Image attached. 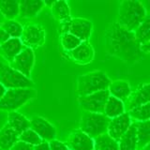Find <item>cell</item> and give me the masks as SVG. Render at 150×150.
Listing matches in <instances>:
<instances>
[{"label": "cell", "mask_w": 150, "mask_h": 150, "mask_svg": "<svg viewBox=\"0 0 150 150\" xmlns=\"http://www.w3.org/2000/svg\"><path fill=\"white\" fill-rule=\"evenodd\" d=\"M105 45L108 54L129 64L136 62L142 56L141 44L135 33L127 30L118 22H114L108 27L105 35Z\"/></svg>", "instance_id": "6da1fadb"}, {"label": "cell", "mask_w": 150, "mask_h": 150, "mask_svg": "<svg viewBox=\"0 0 150 150\" xmlns=\"http://www.w3.org/2000/svg\"><path fill=\"white\" fill-rule=\"evenodd\" d=\"M146 16V11L140 1L127 0L119 5L118 23L130 32H135Z\"/></svg>", "instance_id": "7a4b0ae2"}, {"label": "cell", "mask_w": 150, "mask_h": 150, "mask_svg": "<svg viewBox=\"0 0 150 150\" xmlns=\"http://www.w3.org/2000/svg\"><path fill=\"white\" fill-rule=\"evenodd\" d=\"M111 83V80L104 72L95 70L78 78L77 92L80 97L88 96L98 91L108 90Z\"/></svg>", "instance_id": "3957f363"}, {"label": "cell", "mask_w": 150, "mask_h": 150, "mask_svg": "<svg viewBox=\"0 0 150 150\" xmlns=\"http://www.w3.org/2000/svg\"><path fill=\"white\" fill-rule=\"evenodd\" d=\"M110 120L104 114L86 112L82 116L80 129L92 139H97L107 133Z\"/></svg>", "instance_id": "277c9868"}, {"label": "cell", "mask_w": 150, "mask_h": 150, "mask_svg": "<svg viewBox=\"0 0 150 150\" xmlns=\"http://www.w3.org/2000/svg\"><path fill=\"white\" fill-rule=\"evenodd\" d=\"M35 96L34 88L8 89L5 96L0 100V110L15 112Z\"/></svg>", "instance_id": "5b68a950"}, {"label": "cell", "mask_w": 150, "mask_h": 150, "mask_svg": "<svg viewBox=\"0 0 150 150\" xmlns=\"http://www.w3.org/2000/svg\"><path fill=\"white\" fill-rule=\"evenodd\" d=\"M0 83L7 89L33 88V81L18 70L14 69L11 65L0 62Z\"/></svg>", "instance_id": "8992f818"}, {"label": "cell", "mask_w": 150, "mask_h": 150, "mask_svg": "<svg viewBox=\"0 0 150 150\" xmlns=\"http://www.w3.org/2000/svg\"><path fill=\"white\" fill-rule=\"evenodd\" d=\"M70 33L82 41H86L92 33V23L83 18L70 19L62 23V34Z\"/></svg>", "instance_id": "52a82bcc"}, {"label": "cell", "mask_w": 150, "mask_h": 150, "mask_svg": "<svg viewBox=\"0 0 150 150\" xmlns=\"http://www.w3.org/2000/svg\"><path fill=\"white\" fill-rule=\"evenodd\" d=\"M109 97V90L98 91L88 96L80 97L79 103L86 112L102 114L104 112V108Z\"/></svg>", "instance_id": "ba28073f"}, {"label": "cell", "mask_w": 150, "mask_h": 150, "mask_svg": "<svg viewBox=\"0 0 150 150\" xmlns=\"http://www.w3.org/2000/svg\"><path fill=\"white\" fill-rule=\"evenodd\" d=\"M35 63V54L32 48L25 47L19 54L12 62L9 64L11 67L23 73L25 76L30 78V74Z\"/></svg>", "instance_id": "9c48e42d"}, {"label": "cell", "mask_w": 150, "mask_h": 150, "mask_svg": "<svg viewBox=\"0 0 150 150\" xmlns=\"http://www.w3.org/2000/svg\"><path fill=\"white\" fill-rule=\"evenodd\" d=\"M131 124V117L129 112H124L123 115L110 120L107 134L116 142H119L123 135L129 130Z\"/></svg>", "instance_id": "30bf717a"}, {"label": "cell", "mask_w": 150, "mask_h": 150, "mask_svg": "<svg viewBox=\"0 0 150 150\" xmlns=\"http://www.w3.org/2000/svg\"><path fill=\"white\" fill-rule=\"evenodd\" d=\"M30 129L42 139V141L51 142L55 140L56 129L49 121H47L43 117L33 116L30 120Z\"/></svg>", "instance_id": "8fae6325"}, {"label": "cell", "mask_w": 150, "mask_h": 150, "mask_svg": "<svg viewBox=\"0 0 150 150\" xmlns=\"http://www.w3.org/2000/svg\"><path fill=\"white\" fill-rule=\"evenodd\" d=\"M44 40L45 32L41 26L37 25H30L23 28L21 40L25 47L31 48V47L40 46L43 44Z\"/></svg>", "instance_id": "7c38bea8"}, {"label": "cell", "mask_w": 150, "mask_h": 150, "mask_svg": "<svg viewBox=\"0 0 150 150\" xmlns=\"http://www.w3.org/2000/svg\"><path fill=\"white\" fill-rule=\"evenodd\" d=\"M70 150H95V141L80 129L70 134L68 141Z\"/></svg>", "instance_id": "4fadbf2b"}, {"label": "cell", "mask_w": 150, "mask_h": 150, "mask_svg": "<svg viewBox=\"0 0 150 150\" xmlns=\"http://www.w3.org/2000/svg\"><path fill=\"white\" fill-rule=\"evenodd\" d=\"M25 48L21 39H12L11 38L8 40L0 45V54L8 60L11 64L14 58Z\"/></svg>", "instance_id": "5bb4252c"}, {"label": "cell", "mask_w": 150, "mask_h": 150, "mask_svg": "<svg viewBox=\"0 0 150 150\" xmlns=\"http://www.w3.org/2000/svg\"><path fill=\"white\" fill-rule=\"evenodd\" d=\"M20 2V16L23 19H29L37 16L44 8L45 2L40 0H23Z\"/></svg>", "instance_id": "9a60e30c"}, {"label": "cell", "mask_w": 150, "mask_h": 150, "mask_svg": "<svg viewBox=\"0 0 150 150\" xmlns=\"http://www.w3.org/2000/svg\"><path fill=\"white\" fill-rule=\"evenodd\" d=\"M19 137L20 135L11 127L6 124L0 129V149L11 150L20 141Z\"/></svg>", "instance_id": "2e32d148"}, {"label": "cell", "mask_w": 150, "mask_h": 150, "mask_svg": "<svg viewBox=\"0 0 150 150\" xmlns=\"http://www.w3.org/2000/svg\"><path fill=\"white\" fill-rule=\"evenodd\" d=\"M108 90H109L110 96L118 98L123 102L128 100L131 93L129 83L124 80H116V81L112 82Z\"/></svg>", "instance_id": "e0dca14e"}, {"label": "cell", "mask_w": 150, "mask_h": 150, "mask_svg": "<svg viewBox=\"0 0 150 150\" xmlns=\"http://www.w3.org/2000/svg\"><path fill=\"white\" fill-rule=\"evenodd\" d=\"M7 124L11 127L19 135L26 129H30V120H28L25 115H23L20 112H17L16 111L8 112Z\"/></svg>", "instance_id": "ac0fdd59"}, {"label": "cell", "mask_w": 150, "mask_h": 150, "mask_svg": "<svg viewBox=\"0 0 150 150\" xmlns=\"http://www.w3.org/2000/svg\"><path fill=\"white\" fill-rule=\"evenodd\" d=\"M71 57L79 63L86 64L89 63L93 58L94 51L87 41H83L77 48L70 52Z\"/></svg>", "instance_id": "d6986e66"}, {"label": "cell", "mask_w": 150, "mask_h": 150, "mask_svg": "<svg viewBox=\"0 0 150 150\" xmlns=\"http://www.w3.org/2000/svg\"><path fill=\"white\" fill-rule=\"evenodd\" d=\"M119 150H136L138 147L137 129L135 122L131 124L129 130L123 135L118 142Z\"/></svg>", "instance_id": "ffe728a7"}, {"label": "cell", "mask_w": 150, "mask_h": 150, "mask_svg": "<svg viewBox=\"0 0 150 150\" xmlns=\"http://www.w3.org/2000/svg\"><path fill=\"white\" fill-rule=\"evenodd\" d=\"M150 102V83L140 86L129 102V111Z\"/></svg>", "instance_id": "44dd1931"}, {"label": "cell", "mask_w": 150, "mask_h": 150, "mask_svg": "<svg viewBox=\"0 0 150 150\" xmlns=\"http://www.w3.org/2000/svg\"><path fill=\"white\" fill-rule=\"evenodd\" d=\"M125 112V105L124 102L118 100L112 96H110L106 102V105L104 108V114L110 119L115 118Z\"/></svg>", "instance_id": "7402d4cb"}, {"label": "cell", "mask_w": 150, "mask_h": 150, "mask_svg": "<svg viewBox=\"0 0 150 150\" xmlns=\"http://www.w3.org/2000/svg\"><path fill=\"white\" fill-rule=\"evenodd\" d=\"M137 129L138 147L144 148L150 143V120L147 121H135Z\"/></svg>", "instance_id": "603a6c76"}, {"label": "cell", "mask_w": 150, "mask_h": 150, "mask_svg": "<svg viewBox=\"0 0 150 150\" xmlns=\"http://www.w3.org/2000/svg\"><path fill=\"white\" fill-rule=\"evenodd\" d=\"M51 8L56 20L63 23L70 20V9L66 1H54Z\"/></svg>", "instance_id": "cb8c5ba5"}, {"label": "cell", "mask_w": 150, "mask_h": 150, "mask_svg": "<svg viewBox=\"0 0 150 150\" xmlns=\"http://www.w3.org/2000/svg\"><path fill=\"white\" fill-rule=\"evenodd\" d=\"M0 12L7 20H14L20 15V2L0 1Z\"/></svg>", "instance_id": "d4e9b609"}, {"label": "cell", "mask_w": 150, "mask_h": 150, "mask_svg": "<svg viewBox=\"0 0 150 150\" xmlns=\"http://www.w3.org/2000/svg\"><path fill=\"white\" fill-rule=\"evenodd\" d=\"M134 33L141 46L150 41V15H147L144 18V20Z\"/></svg>", "instance_id": "484cf974"}, {"label": "cell", "mask_w": 150, "mask_h": 150, "mask_svg": "<svg viewBox=\"0 0 150 150\" xmlns=\"http://www.w3.org/2000/svg\"><path fill=\"white\" fill-rule=\"evenodd\" d=\"M1 27L7 32L9 38L12 39H21L25 28L16 20H6L2 23Z\"/></svg>", "instance_id": "4316f807"}, {"label": "cell", "mask_w": 150, "mask_h": 150, "mask_svg": "<svg viewBox=\"0 0 150 150\" xmlns=\"http://www.w3.org/2000/svg\"><path fill=\"white\" fill-rule=\"evenodd\" d=\"M95 149L97 150H119L118 142L111 138L107 133L95 139Z\"/></svg>", "instance_id": "83f0119b"}, {"label": "cell", "mask_w": 150, "mask_h": 150, "mask_svg": "<svg viewBox=\"0 0 150 150\" xmlns=\"http://www.w3.org/2000/svg\"><path fill=\"white\" fill-rule=\"evenodd\" d=\"M129 115L131 118L137 122L150 120V102L129 110Z\"/></svg>", "instance_id": "f1b7e54d"}, {"label": "cell", "mask_w": 150, "mask_h": 150, "mask_svg": "<svg viewBox=\"0 0 150 150\" xmlns=\"http://www.w3.org/2000/svg\"><path fill=\"white\" fill-rule=\"evenodd\" d=\"M82 40L70 33H65L61 36V44L66 51L71 52L82 43Z\"/></svg>", "instance_id": "f546056e"}, {"label": "cell", "mask_w": 150, "mask_h": 150, "mask_svg": "<svg viewBox=\"0 0 150 150\" xmlns=\"http://www.w3.org/2000/svg\"><path fill=\"white\" fill-rule=\"evenodd\" d=\"M19 140H20L21 142L32 145V146H36V145L43 142L42 139L32 129H28L25 131H23L22 134H20Z\"/></svg>", "instance_id": "4dcf8cb0"}, {"label": "cell", "mask_w": 150, "mask_h": 150, "mask_svg": "<svg viewBox=\"0 0 150 150\" xmlns=\"http://www.w3.org/2000/svg\"><path fill=\"white\" fill-rule=\"evenodd\" d=\"M51 150H69L68 145L57 140H53L49 142Z\"/></svg>", "instance_id": "1f68e13d"}, {"label": "cell", "mask_w": 150, "mask_h": 150, "mask_svg": "<svg viewBox=\"0 0 150 150\" xmlns=\"http://www.w3.org/2000/svg\"><path fill=\"white\" fill-rule=\"evenodd\" d=\"M33 147L34 146H32L30 144H27L25 143L19 141V142L14 145L11 150H33Z\"/></svg>", "instance_id": "d6a6232c"}, {"label": "cell", "mask_w": 150, "mask_h": 150, "mask_svg": "<svg viewBox=\"0 0 150 150\" xmlns=\"http://www.w3.org/2000/svg\"><path fill=\"white\" fill-rule=\"evenodd\" d=\"M33 150H51L50 149V144L49 142H46L43 141L41 144L36 145V146L33 147Z\"/></svg>", "instance_id": "836d02e7"}, {"label": "cell", "mask_w": 150, "mask_h": 150, "mask_svg": "<svg viewBox=\"0 0 150 150\" xmlns=\"http://www.w3.org/2000/svg\"><path fill=\"white\" fill-rule=\"evenodd\" d=\"M9 39H11V38L7 34V32L0 26V45L3 44L4 42H6L7 40H8Z\"/></svg>", "instance_id": "e575fe53"}, {"label": "cell", "mask_w": 150, "mask_h": 150, "mask_svg": "<svg viewBox=\"0 0 150 150\" xmlns=\"http://www.w3.org/2000/svg\"><path fill=\"white\" fill-rule=\"evenodd\" d=\"M141 50L143 53H149L150 54V41L147 42L146 44H144L141 46Z\"/></svg>", "instance_id": "d590c367"}, {"label": "cell", "mask_w": 150, "mask_h": 150, "mask_svg": "<svg viewBox=\"0 0 150 150\" xmlns=\"http://www.w3.org/2000/svg\"><path fill=\"white\" fill-rule=\"evenodd\" d=\"M7 90H8V89L5 87L1 83H0V100H1V98L5 96V94H6Z\"/></svg>", "instance_id": "8d00e7d4"}, {"label": "cell", "mask_w": 150, "mask_h": 150, "mask_svg": "<svg viewBox=\"0 0 150 150\" xmlns=\"http://www.w3.org/2000/svg\"><path fill=\"white\" fill-rule=\"evenodd\" d=\"M143 150H150V143L148 144H146L145 146L143 148Z\"/></svg>", "instance_id": "74e56055"}, {"label": "cell", "mask_w": 150, "mask_h": 150, "mask_svg": "<svg viewBox=\"0 0 150 150\" xmlns=\"http://www.w3.org/2000/svg\"><path fill=\"white\" fill-rule=\"evenodd\" d=\"M95 150H97V149H95Z\"/></svg>", "instance_id": "f35d334b"}]
</instances>
